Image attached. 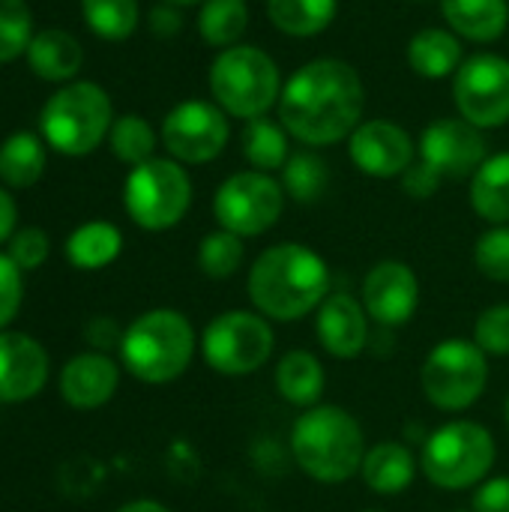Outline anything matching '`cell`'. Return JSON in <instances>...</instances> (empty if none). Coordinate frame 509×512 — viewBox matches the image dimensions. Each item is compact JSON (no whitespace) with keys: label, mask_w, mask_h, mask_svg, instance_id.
<instances>
[{"label":"cell","mask_w":509,"mask_h":512,"mask_svg":"<svg viewBox=\"0 0 509 512\" xmlns=\"http://www.w3.org/2000/svg\"><path fill=\"white\" fill-rule=\"evenodd\" d=\"M336 0H267V15L276 30L288 36H318L336 18Z\"/></svg>","instance_id":"27"},{"label":"cell","mask_w":509,"mask_h":512,"mask_svg":"<svg viewBox=\"0 0 509 512\" xmlns=\"http://www.w3.org/2000/svg\"><path fill=\"white\" fill-rule=\"evenodd\" d=\"M249 27V6L246 0H204L198 15V30L207 45L231 48Z\"/></svg>","instance_id":"30"},{"label":"cell","mask_w":509,"mask_h":512,"mask_svg":"<svg viewBox=\"0 0 509 512\" xmlns=\"http://www.w3.org/2000/svg\"><path fill=\"white\" fill-rule=\"evenodd\" d=\"M369 512H378V510H369Z\"/></svg>","instance_id":"48"},{"label":"cell","mask_w":509,"mask_h":512,"mask_svg":"<svg viewBox=\"0 0 509 512\" xmlns=\"http://www.w3.org/2000/svg\"><path fill=\"white\" fill-rule=\"evenodd\" d=\"M123 204L138 228L168 231L192 204V180L177 159H150L129 171Z\"/></svg>","instance_id":"8"},{"label":"cell","mask_w":509,"mask_h":512,"mask_svg":"<svg viewBox=\"0 0 509 512\" xmlns=\"http://www.w3.org/2000/svg\"><path fill=\"white\" fill-rule=\"evenodd\" d=\"M420 306L417 273L402 261H381L363 279V309L381 327H402Z\"/></svg>","instance_id":"15"},{"label":"cell","mask_w":509,"mask_h":512,"mask_svg":"<svg viewBox=\"0 0 509 512\" xmlns=\"http://www.w3.org/2000/svg\"><path fill=\"white\" fill-rule=\"evenodd\" d=\"M474 512H509V477H495L474 492Z\"/></svg>","instance_id":"41"},{"label":"cell","mask_w":509,"mask_h":512,"mask_svg":"<svg viewBox=\"0 0 509 512\" xmlns=\"http://www.w3.org/2000/svg\"><path fill=\"white\" fill-rule=\"evenodd\" d=\"M108 144L114 150V156L126 165H144L153 159L156 150V132L153 126L141 117V114H123L114 120L111 132H108Z\"/></svg>","instance_id":"33"},{"label":"cell","mask_w":509,"mask_h":512,"mask_svg":"<svg viewBox=\"0 0 509 512\" xmlns=\"http://www.w3.org/2000/svg\"><path fill=\"white\" fill-rule=\"evenodd\" d=\"M408 63L423 78H447L462 66V45L453 30L426 27L408 42Z\"/></svg>","instance_id":"24"},{"label":"cell","mask_w":509,"mask_h":512,"mask_svg":"<svg viewBox=\"0 0 509 512\" xmlns=\"http://www.w3.org/2000/svg\"><path fill=\"white\" fill-rule=\"evenodd\" d=\"M117 384H120V369L102 351L78 354L60 372V396L78 411H93L111 402Z\"/></svg>","instance_id":"19"},{"label":"cell","mask_w":509,"mask_h":512,"mask_svg":"<svg viewBox=\"0 0 509 512\" xmlns=\"http://www.w3.org/2000/svg\"><path fill=\"white\" fill-rule=\"evenodd\" d=\"M453 99L462 120L477 129L509 123V60L501 54L468 57L453 78Z\"/></svg>","instance_id":"12"},{"label":"cell","mask_w":509,"mask_h":512,"mask_svg":"<svg viewBox=\"0 0 509 512\" xmlns=\"http://www.w3.org/2000/svg\"><path fill=\"white\" fill-rule=\"evenodd\" d=\"M48 381L45 348L18 330H0V402L15 405L33 399Z\"/></svg>","instance_id":"17"},{"label":"cell","mask_w":509,"mask_h":512,"mask_svg":"<svg viewBox=\"0 0 509 512\" xmlns=\"http://www.w3.org/2000/svg\"><path fill=\"white\" fill-rule=\"evenodd\" d=\"M45 171V147L33 132H15L0 144V180L9 189L33 186Z\"/></svg>","instance_id":"28"},{"label":"cell","mask_w":509,"mask_h":512,"mask_svg":"<svg viewBox=\"0 0 509 512\" xmlns=\"http://www.w3.org/2000/svg\"><path fill=\"white\" fill-rule=\"evenodd\" d=\"M330 168L318 153H294L282 168V189L297 204H312L327 192Z\"/></svg>","instance_id":"32"},{"label":"cell","mask_w":509,"mask_h":512,"mask_svg":"<svg viewBox=\"0 0 509 512\" xmlns=\"http://www.w3.org/2000/svg\"><path fill=\"white\" fill-rule=\"evenodd\" d=\"M171 6H192V3H201V0H168Z\"/></svg>","instance_id":"46"},{"label":"cell","mask_w":509,"mask_h":512,"mask_svg":"<svg viewBox=\"0 0 509 512\" xmlns=\"http://www.w3.org/2000/svg\"><path fill=\"white\" fill-rule=\"evenodd\" d=\"M474 342L495 357H509V303L480 312L474 324Z\"/></svg>","instance_id":"37"},{"label":"cell","mask_w":509,"mask_h":512,"mask_svg":"<svg viewBox=\"0 0 509 512\" xmlns=\"http://www.w3.org/2000/svg\"><path fill=\"white\" fill-rule=\"evenodd\" d=\"M231 126L225 111L216 102L186 99L168 111L162 120V144L165 150L186 165L213 162L228 144Z\"/></svg>","instance_id":"13"},{"label":"cell","mask_w":509,"mask_h":512,"mask_svg":"<svg viewBox=\"0 0 509 512\" xmlns=\"http://www.w3.org/2000/svg\"><path fill=\"white\" fill-rule=\"evenodd\" d=\"M351 162L369 177H402L414 165L411 135L390 120H366L348 138Z\"/></svg>","instance_id":"16"},{"label":"cell","mask_w":509,"mask_h":512,"mask_svg":"<svg viewBox=\"0 0 509 512\" xmlns=\"http://www.w3.org/2000/svg\"><path fill=\"white\" fill-rule=\"evenodd\" d=\"M315 330L330 357L354 360L363 354V348L369 342V315L357 297L339 291V294H330L318 306Z\"/></svg>","instance_id":"18"},{"label":"cell","mask_w":509,"mask_h":512,"mask_svg":"<svg viewBox=\"0 0 509 512\" xmlns=\"http://www.w3.org/2000/svg\"><path fill=\"white\" fill-rule=\"evenodd\" d=\"M27 63H30L33 75H39L45 81H69L78 75V69L84 63V51L72 33L51 27V30H39L30 39Z\"/></svg>","instance_id":"22"},{"label":"cell","mask_w":509,"mask_h":512,"mask_svg":"<svg viewBox=\"0 0 509 512\" xmlns=\"http://www.w3.org/2000/svg\"><path fill=\"white\" fill-rule=\"evenodd\" d=\"M15 222H18V207L12 201V195L0 186V243H9L12 240Z\"/></svg>","instance_id":"44"},{"label":"cell","mask_w":509,"mask_h":512,"mask_svg":"<svg viewBox=\"0 0 509 512\" xmlns=\"http://www.w3.org/2000/svg\"><path fill=\"white\" fill-rule=\"evenodd\" d=\"M441 12L453 33L471 42H495L509 24L507 0H441Z\"/></svg>","instance_id":"20"},{"label":"cell","mask_w":509,"mask_h":512,"mask_svg":"<svg viewBox=\"0 0 509 512\" xmlns=\"http://www.w3.org/2000/svg\"><path fill=\"white\" fill-rule=\"evenodd\" d=\"M120 357L129 375L144 384H168L180 378L195 357V330L174 309L138 315L120 339Z\"/></svg>","instance_id":"4"},{"label":"cell","mask_w":509,"mask_h":512,"mask_svg":"<svg viewBox=\"0 0 509 512\" xmlns=\"http://www.w3.org/2000/svg\"><path fill=\"white\" fill-rule=\"evenodd\" d=\"M21 297H24L21 267L0 252V330H6L9 321H15L21 309Z\"/></svg>","instance_id":"39"},{"label":"cell","mask_w":509,"mask_h":512,"mask_svg":"<svg viewBox=\"0 0 509 512\" xmlns=\"http://www.w3.org/2000/svg\"><path fill=\"white\" fill-rule=\"evenodd\" d=\"M327 375L315 354L309 351H288L276 366V390L285 402L297 408H315L324 396Z\"/></svg>","instance_id":"23"},{"label":"cell","mask_w":509,"mask_h":512,"mask_svg":"<svg viewBox=\"0 0 509 512\" xmlns=\"http://www.w3.org/2000/svg\"><path fill=\"white\" fill-rule=\"evenodd\" d=\"M471 207L492 225L509 222V150L489 156L471 177Z\"/></svg>","instance_id":"25"},{"label":"cell","mask_w":509,"mask_h":512,"mask_svg":"<svg viewBox=\"0 0 509 512\" xmlns=\"http://www.w3.org/2000/svg\"><path fill=\"white\" fill-rule=\"evenodd\" d=\"M420 159L444 180H462L477 174V168L489 159V147L483 129L468 120L444 117L426 126L420 138Z\"/></svg>","instance_id":"14"},{"label":"cell","mask_w":509,"mask_h":512,"mask_svg":"<svg viewBox=\"0 0 509 512\" xmlns=\"http://www.w3.org/2000/svg\"><path fill=\"white\" fill-rule=\"evenodd\" d=\"M111 117V99L99 84H66L45 102L39 114L42 141H48L63 156H87L108 138L114 126Z\"/></svg>","instance_id":"6"},{"label":"cell","mask_w":509,"mask_h":512,"mask_svg":"<svg viewBox=\"0 0 509 512\" xmlns=\"http://www.w3.org/2000/svg\"><path fill=\"white\" fill-rule=\"evenodd\" d=\"M117 512H168L162 504H156V501H132V504H126V507H120Z\"/></svg>","instance_id":"45"},{"label":"cell","mask_w":509,"mask_h":512,"mask_svg":"<svg viewBox=\"0 0 509 512\" xmlns=\"http://www.w3.org/2000/svg\"><path fill=\"white\" fill-rule=\"evenodd\" d=\"M123 249V234L111 222H84L66 240V258L78 270H102L117 261Z\"/></svg>","instance_id":"26"},{"label":"cell","mask_w":509,"mask_h":512,"mask_svg":"<svg viewBox=\"0 0 509 512\" xmlns=\"http://www.w3.org/2000/svg\"><path fill=\"white\" fill-rule=\"evenodd\" d=\"M33 39V18L24 0H0V63L27 54Z\"/></svg>","instance_id":"35"},{"label":"cell","mask_w":509,"mask_h":512,"mask_svg":"<svg viewBox=\"0 0 509 512\" xmlns=\"http://www.w3.org/2000/svg\"><path fill=\"white\" fill-rule=\"evenodd\" d=\"M330 297L327 261L303 243L264 249L249 270V300L270 321H300Z\"/></svg>","instance_id":"2"},{"label":"cell","mask_w":509,"mask_h":512,"mask_svg":"<svg viewBox=\"0 0 509 512\" xmlns=\"http://www.w3.org/2000/svg\"><path fill=\"white\" fill-rule=\"evenodd\" d=\"M291 453L303 474L318 483H345L360 474L366 441L360 423L339 405H315L291 429Z\"/></svg>","instance_id":"3"},{"label":"cell","mask_w":509,"mask_h":512,"mask_svg":"<svg viewBox=\"0 0 509 512\" xmlns=\"http://www.w3.org/2000/svg\"><path fill=\"white\" fill-rule=\"evenodd\" d=\"M48 252H51V243H48V234L42 228H21V231L12 234L6 255L21 270H36L39 264H45Z\"/></svg>","instance_id":"38"},{"label":"cell","mask_w":509,"mask_h":512,"mask_svg":"<svg viewBox=\"0 0 509 512\" xmlns=\"http://www.w3.org/2000/svg\"><path fill=\"white\" fill-rule=\"evenodd\" d=\"M87 27L108 42H123L138 27V0H81Z\"/></svg>","instance_id":"31"},{"label":"cell","mask_w":509,"mask_h":512,"mask_svg":"<svg viewBox=\"0 0 509 512\" xmlns=\"http://www.w3.org/2000/svg\"><path fill=\"white\" fill-rule=\"evenodd\" d=\"M504 414H507V426H509V396H507V408H504Z\"/></svg>","instance_id":"47"},{"label":"cell","mask_w":509,"mask_h":512,"mask_svg":"<svg viewBox=\"0 0 509 512\" xmlns=\"http://www.w3.org/2000/svg\"><path fill=\"white\" fill-rule=\"evenodd\" d=\"M360 474H363V483L375 495H402L414 483L417 459L405 444L384 441V444H375L372 450H366Z\"/></svg>","instance_id":"21"},{"label":"cell","mask_w":509,"mask_h":512,"mask_svg":"<svg viewBox=\"0 0 509 512\" xmlns=\"http://www.w3.org/2000/svg\"><path fill=\"white\" fill-rule=\"evenodd\" d=\"M426 399L441 411L471 408L489 384L486 351L474 339H444L435 345L420 372Z\"/></svg>","instance_id":"9"},{"label":"cell","mask_w":509,"mask_h":512,"mask_svg":"<svg viewBox=\"0 0 509 512\" xmlns=\"http://www.w3.org/2000/svg\"><path fill=\"white\" fill-rule=\"evenodd\" d=\"M495 438L486 426L456 420L429 435L420 468L429 483L444 492L480 486L495 465Z\"/></svg>","instance_id":"7"},{"label":"cell","mask_w":509,"mask_h":512,"mask_svg":"<svg viewBox=\"0 0 509 512\" xmlns=\"http://www.w3.org/2000/svg\"><path fill=\"white\" fill-rule=\"evenodd\" d=\"M243 156L255 171H276L288 162V132L270 117H255L243 129Z\"/></svg>","instance_id":"29"},{"label":"cell","mask_w":509,"mask_h":512,"mask_svg":"<svg viewBox=\"0 0 509 512\" xmlns=\"http://www.w3.org/2000/svg\"><path fill=\"white\" fill-rule=\"evenodd\" d=\"M243 255H246L243 237H237L225 228L207 234L198 246V264H201L204 276H210V279H231L240 270Z\"/></svg>","instance_id":"34"},{"label":"cell","mask_w":509,"mask_h":512,"mask_svg":"<svg viewBox=\"0 0 509 512\" xmlns=\"http://www.w3.org/2000/svg\"><path fill=\"white\" fill-rule=\"evenodd\" d=\"M285 210V189L264 171L231 174L213 195L216 222L237 237H258L270 231Z\"/></svg>","instance_id":"11"},{"label":"cell","mask_w":509,"mask_h":512,"mask_svg":"<svg viewBox=\"0 0 509 512\" xmlns=\"http://www.w3.org/2000/svg\"><path fill=\"white\" fill-rule=\"evenodd\" d=\"M366 90L357 69L336 57L303 63L279 96V123L309 147H330L360 126Z\"/></svg>","instance_id":"1"},{"label":"cell","mask_w":509,"mask_h":512,"mask_svg":"<svg viewBox=\"0 0 509 512\" xmlns=\"http://www.w3.org/2000/svg\"><path fill=\"white\" fill-rule=\"evenodd\" d=\"M87 339L99 348V351H105V348H111L114 342L120 345V339H117V327H114V321L111 318H93L90 321V327H87Z\"/></svg>","instance_id":"42"},{"label":"cell","mask_w":509,"mask_h":512,"mask_svg":"<svg viewBox=\"0 0 509 512\" xmlns=\"http://www.w3.org/2000/svg\"><path fill=\"white\" fill-rule=\"evenodd\" d=\"M153 21H150V27H153V33H159V36H174L180 27H183V18H180V12L168 3V6H159V9H153V15H150Z\"/></svg>","instance_id":"43"},{"label":"cell","mask_w":509,"mask_h":512,"mask_svg":"<svg viewBox=\"0 0 509 512\" xmlns=\"http://www.w3.org/2000/svg\"><path fill=\"white\" fill-rule=\"evenodd\" d=\"M273 345L276 336L270 321L261 312H243V309L216 315L201 336V354L207 366L231 378L258 372L270 360Z\"/></svg>","instance_id":"10"},{"label":"cell","mask_w":509,"mask_h":512,"mask_svg":"<svg viewBox=\"0 0 509 512\" xmlns=\"http://www.w3.org/2000/svg\"><path fill=\"white\" fill-rule=\"evenodd\" d=\"M441 174L432 168V165H426L423 159L420 162H414L405 174H402V189L408 192V195H414V198H429V195H435L438 189H441Z\"/></svg>","instance_id":"40"},{"label":"cell","mask_w":509,"mask_h":512,"mask_svg":"<svg viewBox=\"0 0 509 512\" xmlns=\"http://www.w3.org/2000/svg\"><path fill=\"white\" fill-rule=\"evenodd\" d=\"M210 93L225 114L249 123L279 102L282 75L267 51L255 45H231L222 48L210 66Z\"/></svg>","instance_id":"5"},{"label":"cell","mask_w":509,"mask_h":512,"mask_svg":"<svg viewBox=\"0 0 509 512\" xmlns=\"http://www.w3.org/2000/svg\"><path fill=\"white\" fill-rule=\"evenodd\" d=\"M477 270L492 282H509V225H495L474 246Z\"/></svg>","instance_id":"36"}]
</instances>
